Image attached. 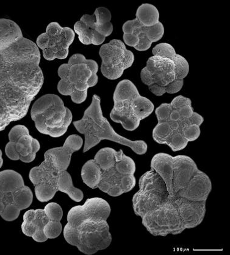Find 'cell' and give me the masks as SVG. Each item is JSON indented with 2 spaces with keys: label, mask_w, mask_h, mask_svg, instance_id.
Listing matches in <instances>:
<instances>
[{
  "label": "cell",
  "mask_w": 230,
  "mask_h": 255,
  "mask_svg": "<svg viewBox=\"0 0 230 255\" xmlns=\"http://www.w3.org/2000/svg\"><path fill=\"white\" fill-rule=\"evenodd\" d=\"M41 55L14 21L0 18V131L27 115L42 89Z\"/></svg>",
  "instance_id": "cell-1"
},
{
  "label": "cell",
  "mask_w": 230,
  "mask_h": 255,
  "mask_svg": "<svg viewBox=\"0 0 230 255\" xmlns=\"http://www.w3.org/2000/svg\"><path fill=\"white\" fill-rule=\"evenodd\" d=\"M111 211L107 201L99 197L70 209L64 229L65 240L87 255L107 249L113 241L108 223Z\"/></svg>",
  "instance_id": "cell-2"
},
{
  "label": "cell",
  "mask_w": 230,
  "mask_h": 255,
  "mask_svg": "<svg viewBox=\"0 0 230 255\" xmlns=\"http://www.w3.org/2000/svg\"><path fill=\"white\" fill-rule=\"evenodd\" d=\"M83 145L82 137L70 135L63 146L46 151L44 161L31 169L29 180L34 186L35 194L39 202H48L58 191L68 195L76 202L83 200V192L75 188L72 176L67 172L73 153L80 150Z\"/></svg>",
  "instance_id": "cell-3"
},
{
  "label": "cell",
  "mask_w": 230,
  "mask_h": 255,
  "mask_svg": "<svg viewBox=\"0 0 230 255\" xmlns=\"http://www.w3.org/2000/svg\"><path fill=\"white\" fill-rule=\"evenodd\" d=\"M155 115L158 123L153 129V139L159 144L168 145L172 151L183 150L201 134L204 119L195 112L188 97L178 96L170 104H161Z\"/></svg>",
  "instance_id": "cell-4"
},
{
  "label": "cell",
  "mask_w": 230,
  "mask_h": 255,
  "mask_svg": "<svg viewBox=\"0 0 230 255\" xmlns=\"http://www.w3.org/2000/svg\"><path fill=\"white\" fill-rule=\"evenodd\" d=\"M153 56L140 72V79L156 96L179 92L188 75L189 64L183 56L176 53L168 43H161L153 48Z\"/></svg>",
  "instance_id": "cell-5"
},
{
  "label": "cell",
  "mask_w": 230,
  "mask_h": 255,
  "mask_svg": "<svg viewBox=\"0 0 230 255\" xmlns=\"http://www.w3.org/2000/svg\"><path fill=\"white\" fill-rule=\"evenodd\" d=\"M73 124L80 133L85 135L83 153L90 150L102 140H109L128 146L139 155L147 152L148 145L144 140H129L115 131L109 121L103 115L101 99L97 94L94 95L91 104L85 111L83 118Z\"/></svg>",
  "instance_id": "cell-6"
},
{
  "label": "cell",
  "mask_w": 230,
  "mask_h": 255,
  "mask_svg": "<svg viewBox=\"0 0 230 255\" xmlns=\"http://www.w3.org/2000/svg\"><path fill=\"white\" fill-rule=\"evenodd\" d=\"M98 71L96 61L87 59L81 54H75L67 64L59 67L61 80L57 86L58 91L62 96H70L75 104H82L87 99L89 88L98 83Z\"/></svg>",
  "instance_id": "cell-7"
},
{
  "label": "cell",
  "mask_w": 230,
  "mask_h": 255,
  "mask_svg": "<svg viewBox=\"0 0 230 255\" xmlns=\"http://www.w3.org/2000/svg\"><path fill=\"white\" fill-rule=\"evenodd\" d=\"M113 100L115 105L110 118L115 123L120 124L127 131L136 130L140 121L150 116L155 109L153 103L140 96L137 87L129 80L118 83Z\"/></svg>",
  "instance_id": "cell-8"
},
{
  "label": "cell",
  "mask_w": 230,
  "mask_h": 255,
  "mask_svg": "<svg viewBox=\"0 0 230 255\" xmlns=\"http://www.w3.org/2000/svg\"><path fill=\"white\" fill-rule=\"evenodd\" d=\"M32 120L40 133L57 138L62 136L72 122V113L55 94H46L34 102L31 110Z\"/></svg>",
  "instance_id": "cell-9"
},
{
  "label": "cell",
  "mask_w": 230,
  "mask_h": 255,
  "mask_svg": "<svg viewBox=\"0 0 230 255\" xmlns=\"http://www.w3.org/2000/svg\"><path fill=\"white\" fill-rule=\"evenodd\" d=\"M33 194L20 173L13 170L0 172V216L7 222L15 221L21 211L28 208Z\"/></svg>",
  "instance_id": "cell-10"
},
{
  "label": "cell",
  "mask_w": 230,
  "mask_h": 255,
  "mask_svg": "<svg viewBox=\"0 0 230 255\" xmlns=\"http://www.w3.org/2000/svg\"><path fill=\"white\" fill-rule=\"evenodd\" d=\"M63 211L56 203H49L44 209L31 210L23 215L21 231L37 243H44L61 234Z\"/></svg>",
  "instance_id": "cell-11"
},
{
  "label": "cell",
  "mask_w": 230,
  "mask_h": 255,
  "mask_svg": "<svg viewBox=\"0 0 230 255\" xmlns=\"http://www.w3.org/2000/svg\"><path fill=\"white\" fill-rule=\"evenodd\" d=\"M139 186V191L132 197V208L135 214L141 218L169 199L166 184L153 170L140 176Z\"/></svg>",
  "instance_id": "cell-12"
},
{
  "label": "cell",
  "mask_w": 230,
  "mask_h": 255,
  "mask_svg": "<svg viewBox=\"0 0 230 255\" xmlns=\"http://www.w3.org/2000/svg\"><path fill=\"white\" fill-rule=\"evenodd\" d=\"M112 15L107 7H97L93 15L85 14L74 25L75 33L84 45H100L113 33Z\"/></svg>",
  "instance_id": "cell-13"
},
{
  "label": "cell",
  "mask_w": 230,
  "mask_h": 255,
  "mask_svg": "<svg viewBox=\"0 0 230 255\" xmlns=\"http://www.w3.org/2000/svg\"><path fill=\"white\" fill-rule=\"evenodd\" d=\"M142 223L154 237L178 235L185 230L174 200L170 196L158 207L146 214L142 218Z\"/></svg>",
  "instance_id": "cell-14"
},
{
  "label": "cell",
  "mask_w": 230,
  "mask_h": 255,
  "mask_svg": "<svg viewBox=\"0 0 230 255\" xmlns=\"http://www.w3.org/2000/svg\"><path fill=\"white\" fill-rule=\"evenodd\" d=\"M75 37V33L72 28L51 22L47 26L46 32L38 36L36 44L42 50L46 60L64 59L69 55V47Z\"/></svg>",
  "instance_id": "cell-15"
},
{
  "label": "cell",
  "mask_w": 230,
  "mask_h": 255,
  "mask_svg": "<svg viewBox=\"0 0 230 255\" xmlns=\"http://www.w3.org/2000/svg\"><path fill=\"white\" fill-rule=\"evenodd\" d=\"M99 55L102 59L101 72L110 80L120 78L124 70L131 67L134 62L133 53L118 39H113L103 45L100 48Z\"/></svg>",
  "instance_id": "cell-16"
},
{
  "label": "cell",
  "mask_w": 230,
  "mask_h": 255,
  "mask_svg": "<svg viewBox=\"0 0 230 255\" xmlns=\"http://www.w3.org/2000/svg\"><path fill=\"white\" fill-rule=\"evenodd\" d=\"M9 140L5 153L12 161L20 160L25 163H30L36 158V153L40 149L39 141L29 134L25 126L21 125L13 127L10 130Z\"/></svg>",
  "instance_id": "cell-17"
},
{
  "label": "cell",
  "mask_w": 230,
  "mask_h": 255,
  "mask_svg": "<svg viewBox=\"0 0 230 255\" xmlns=\"http://www.w3.org/2000/svg\"><path fill=\"white\" fill-rule=\"evenodd\" d=\"M122 30L124 44L139 51L149 50L152 43L158 42L164 34V27L160 21L155 26L147 27L140 24L136 18L126 21Z\"/></svg>",
  "instance_id": "cell-18"
},
{
  "label": "cell",
  "mask_w": 230,
  "mask_h": 255,
  "mask_svg": "<svg viewBox=\"0 0 230 255\" xmlns=\"http://www.w3.org/2000/svg\"><path fill=\"white\" fill-rule=\"evenodd\" d=\"M136 184L134 175H123L115 166L102 170L101 180L98 185L100 191L115 197L132 191Z\"/></svg>",
  "instance_id": "cell-19"
},
{
  "label": "cell",
  "mask_w": 230,
  "mask_h": 255,
  "mask_svg": "<svg viewBox=\"0 0 230 255\" xmlns=\"http://www.w3.org/2000/svg\"><path fill=\"white\" fill-rule=\"evenodd\" d=\"M172 199L177 208L184 229H194L202 223L207 211V201L195 202L178 196Z\"/></svg>",
  "instance_id": "cell-20"
},
{
  "label": "cell",
  "mask_w": 230,
  "mask_h": 255,
  "mask_svg": "<svg viewBox=\"0 0 230 255\" xmlns=\"http://www.w3.org/2000/svg\"><path fill=\"white\" fill-rule=\"evenodd\" d=\"M212 191V183L209 176L199 169L185 188L178 192L175 196L195 202H202L207 200Z\"/></svg>",
  "instance_id": "cell-21"
},
{
  "label": "cell",
  "mask_w": 230,
  "mask_h": 255,
  "mask_svg": "<svg viewBox=\"0 0 230 255\" xmlns=\"http://www.w3.org/2000/svg\"><path fill=\"white\" fill-rule=\"evenodd\" d=\"M198 170L196 162L191 157L186 155L174 157L172 186L175 195L185 188Z\"/></svg>",
  "instance_id": "cell-22"
},
{
  "label": "cell",
  "mask_w": 230,
  "mask_h": 255,
  "mask_svg": "<svg viewBox=\"0 0 230 255\" xmlns=\"http://www.w3.org/2000/svg\"><path fill=\"white\" fill-rule=\"evenodd\" d=\"M173 162L174 157L169 154L159 153L155 154L151 161V169L161 176L166 184L170 197H174L173 189Z\"/></svg>",
  "instance_id": "cell-23"
},
{
  "label": "cell",
  "mask_w": 230,
  "mask_h": 255,
  "mask_svg": "<svg viewBox=\"0 0 230 255\" xmlns=\"http://www.w3.org/2000/svg\"><path fill=\"white\" fill-rule=\"evenodd\" d=\"M102 170L94 159H91L84 164L81 169V178L89 188H98L101 180Z\"/></svg>",
  "instance_id": "cell-24"
},
{
  "label": "cell",
  "mask_w": 230,
  "mask_h": 255,
  "mask_svg": "<svg viewBox=\"0 0 230 255\" xmlns=\"http://www.w3.org/2000/svg\"><path fill=\"white\" fill-rule=\"evenodd\" d=\"M136 18L142 25L153 27L159 23V12L154 5L144 3L138 7Z\"/></svg>",
  "instance_id": "cell-25"
},
{
  "label": "cell",
  "mask_w": 230,
  "mask_h": 255,
  "mask_svg": "<svg viewBox=\"0 0 230 255\" xmlns=\"http://www.w3.org/2000/svg\"><path fill=\"white\" fill-rule=\"evenodd\" d=\"M115 168L120 174L132 175L136 172V163L130 157L127 156L122 150L117 151L115 155Z\"/></svg>",
  "instance_id": "cell-26"
},
{
  "label": "cell",
  "mask_w": 230,
  "mask_h": 255,
  "mask_svg": "<svg viewBox=\"0 0 230 255\" xmlns=\"http://www.w3.org/2000/svg\"><path fill=\"white\" fill-rule=\"evenodd\" d=\"M117 151L112 148H102L96 154L94 160L102 170H107L115 166Z\"/></svg>",
  "instance_id": "cell-27"
},
{
  "label": "cell",
  "mask_w": 230,
  "mask_h": 255,
  "mask_svg": "<svg viewBox=\"0 0 230 255\" xmlns=\"http://www.w3.org/2000/svg\"><path fill=\"white\" fill-rule=\"evenodd\" d=\"M2 151L0 150V169H1L2 166V164H3V159H2Z\"/></svg>",
  "instance_id": "cell-28"
}]
</instances>
